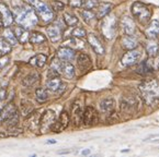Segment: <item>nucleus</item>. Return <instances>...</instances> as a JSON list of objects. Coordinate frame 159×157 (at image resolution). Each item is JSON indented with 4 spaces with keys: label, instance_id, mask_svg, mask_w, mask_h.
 Here are the masks:
<instances>
[{
    "label": "nucleus",
    "instance_id": "1",
    "mask_svg": "<svg viewBox=\"0 0 159 157\" xmlns=\"http://www.w3.org/2000/svg\"><path fill=\"white\" fill-rule=\"evenodd\" d=\"M144 100L149 106L159 104V82L157 80H148L139 85Z\"/></svg>",
    "mask_w": 159,
    "mask_h": 157
},
{
    "label": "nucleus",
    "instance_id": "2",
    "mask_svg": "<svg viewBox=\"0 0 159 157\" xmlns=\"http://www.w3.org/2000/svg\"><path fill=\"white\" fill-rule=\"evenodd\" d=\"M16 22L24 28H32L39 22L38 14L31 7H24L19 13H16Z\"/></svg>",
    "mask_w": 159,
    "mask_h": 157
},
{
    "label": "nucleus",
    "instance_id": "3",
    "mask_svg": "<svg viewBox=\"0 0 159 157\" xmlns=\"http://www.w3.org/2000/svg\"><path fill=\"white\" fill-rule=\"evenodd\" d=\"M31 5L35 12L44 22H51L54 20V11L42 0H31Z\"/></svg>",
    "mask_w": 159,
    "mask_h": 157
},
{
    "label": "nucleus",
    "instance_id": "4",
    "mask_svg": "<svg viewBox=\"0 0 159 157\" xmlns=\"http://www.w3.org/2000/svg\"><path fill=\"white\" fill-rule=\"evenodd\" d=\"M132 13L136 20L142 24L147 23L152 16V11L149 8L145 3L139 2V1H136L132 5Z\"/></svg>",
    "mask_w": 159,
    "mask_h": 157
},
{
    "label": "nucleus",
    "instance_id": "5",
    "mask_svg": "<svg viewBox=\"0 0 159 157\" xmlns=\"http://www.w3.org/2000/svg\"><path fill=\"white\" fill-rule=\"evenodd\" d=\"M103 19L102 23H101V31L102 34L104 35L108 39H112L115 36L117 28L116 19L114 15H105Z\"/></svg>",
    "mask_w": 159,
    "mask_h": 157
},
{
    "label": "nucleus",
    "instance_id": "6",
    "mask_svg": "<svg viewBox=\"0 0 159 157\" xmlns=\"http://www.w3.org/2000/svg\"><path fill=\"white\" fill-rule=\"evenodd\" d=\"M56 121V115L53 110L48 109L46 110L41 117L40 130L42 133H46L48 131H52V127Z\"/></svg>",
    "mask_w": 159,
    "mask_h": 157
},
{
    "label": "nucleus",
    "instance_id": "7",
    "mask_svg": "<svg viewBox=\"0 0 159 157\" xmlns=\"http://www.w3.org/2000/svg\"><path fill=\"white\" fill-rule=\"evenodd\" d=\"M99 121V115L97 110L91 106H87L84 110V118H82V122L86 127H92L97 125Z\"/></svg>",
    "mask_w": 159,
    "mask_h": 157
},
{
    "label": "nucleus",
    "instance_id": "8",
    "mask_svg": "<svg viewBox=\"0 0 159 157\" xmlns=\"http://www.w3.org/2000/svg\"><path fill=\"white\" fill-rule=\"evenodd\" d=\"M121 111L125 116H133L136 111V100L133 97H123L121 100Z\"/></svg>",
    "mask_w": 159,
    "mask_h": 157
},
{
    "label": "nucleus",
    "instance_id": "9",
    "mask_svg": "<svg viewBox=\"0 0 159 157\" xmlns=\"http://www.w3.org/2000/svg\"><path fill=\"white\" fill-rule=\"evenodd\" d=\"M41 117H42V113H40L39 111H32L26 116L25 125L32 132L38 131L40 129Z\"/></svg>",
    "mask_w": 159,
    "mask_h": 157
},
{
    "label": "nucleus",
    "instance_id": "10",
    "mask_svg": "<svg viewBox=\"0 0 159 157\" xmlns=\"http://www.w3.org/2000/svg\"><path fill=\"white\" fill-rule=\"evenodd\" d=\"M68 125H69V115L67 111H61L58 120L55 121V123L52 127V131L55 133H61L68 127Z\"/></svg>",
    "mask_w": 159,
    "mask_h": 157
},
{
    "label": "nucleus",
    "instance_id": "11",
    "mask_svg": "<svg viewBox=\"0 0 159 157\" xmlns=\"http://www.w3.org/2000/svg\"><path fill=\"white\" fill-rule=\"evenodd\" d=\"M0 15H1V19H2V22H3V26L8 28L10 26L14 21V18H13V14H12L11 10L7 7L6 3H0Z\"/></svg>",
    "mask_w": 159,
    "mask_h": 157
},
{
    "label": "nucleus",
    "instance_id": "12",
    "mask_svg": "<svg viewBox=\"0 0 159 157\" xmlns=\"http://www.w3.org/2000/svg\"><path fill=\"white\" fill-rule=\"evenodd\" d=\"M139 58H140V51L132 49V50H129V53H126L123 56V58H122V63H123V66L129 67V66L135 65V63L139 60Z\"/></svg>",
    "mask_w": 159,
    "mask_h": 157
},
{
    "label": "nucleus",
    "instance_id": "13",
    "mask_svg": "<svg viewBox=\"0 0 159 157\" xmlns=\"http://www.w3.org/2000/svg\"><path fill=\"white\" fill-rule=\"evenodd\" d=\"M57 57L59 59H61L63 61H71L75 59L76 57V53L73 48L70 47H61V48L57 50Z\"/></svg>",
    "mask_w": 159,
    "mask_h": 157
},
{
    "label": "nucleus",
    "instance_id": "14",
    "mask_svg": "<svg viewBox=\"0 0 159 157\" xmlns=\"http://www.w3.org/2000/svg\"><path fill=\"white\" fill-rule=\"evenodd\" d=\"M71 118H73V122L75 125H79L82 122L84 110L81 108V105L78 102H76L73 105V108H71Z\"/></svg>",
    "mask_w": 159,
    "mask_h": 157
},
{
    "label": "nucleus",
    "instance_id": "15",
    "mask_svg": "<svg viewBox=\"0 0 159 157\" xmlns=\"http://www.w3.org/2000/svg\"><path fill=\"white\" fill-rule=\"evenodd\" d=\"M88 42H89L90 46L92 47V49L98 55H103L104 53V47H103L102 43H101V40L94 34L88 35Z\"/></svg>",
    "mask_w": 159,
    "mask_h": 157
},
{
    "label": "nucleus",
    "instance_id": "16",
    "mask_svg": "<svg viewBox=\"0 0 159 157\" xmlns=\"http://www.w3.org/2000/svg\"><path fill=\"white\" fill-rule=\"evenodd\" d=\"M77 63H78V67L79 69L81 70V72H86L91 68V59L88 55L84 53H80L77 57Z\"/></svg>",
    "mask_w": 159,
    "mask_h": 157
},
{
    "label": "nucleus",
    "instance_id": "17",
    "mask_svg": "<svg viewBox=\"0 0 159 157\" xmlns=\"http://www.w3.org/2000/svg\"><path fill=\"white\" fill-rule=\"evenodd\" d=\"M121 26L126 35H134V33H135V23L129 16H124L122 19Z\"/></svg>",
    "mask_w": 159,
    "mask_h": 157
},
{
    "label": "nucleus",
    "instance_id": "18",
    "mask_svg": "<svg viewBox=\"0 0 159 157\" xmlns=\"http://www.w3.org/2000/svg\"><path fill=\"white\" fill-rule=\"evenodd\" d=\"M16 108L13 104H8L6 107H3V108L0 110V125H3L6 120H7L12 113L16 112Z\"/></svg>",
    "mask_w": 159,
    "mask_h": 157
},
{
    "label": "nucleus",
    "instance_id": "19",
    "mask_svg": "<svg viewBox=\"0 0 159 157\" xmlns=\"http://www.w3.org/2000/svg\"><path fill=\"white\" fill-rule=\"evenodd\" d=\"M114 109H115V100L113 98H105V100H103L100 103V110L102 112L111 115L114 111Z\"/></svg>",
    "mask_w": 159,
    "mask_h": 157
},
{
    "label": "nucleus",
    "instance_id": "20",
    "mask_svg": "<svg viewBox=\"0 0 159 157\" xmlns=\"http://www.w3.org/2000/svg\"><path fill=\"white\" fill-rule=\"evenodd\" d=\"M159 35V21L158 20H152L148 28H146V36L149 39L156 38Z\"/></svg>",
    "mask_w": 159,
    "mask_h": 157
},
{
    "label": "nucleus",
    "instance_id": "21",
    "mask_svg": "<svg viewBox=\"0 0 159 157\" xmlns=\"http://www.w3.org/2000/svg\"><path fill=\"white\" fill-rule=\"evenodd\" d=\"M47 35H48L49 39H51L53 43H57L61 40V31L58 26H55V25H52L48 26L46 30Z\"/></svg>",
    "mask_w": 159,
    "mask_h": 157
},
{
    "label": "nucleus",
    "instance_id": "22",
    "mask_svg": "<svg viewBox=\"0 0 159 157\" xmlns=\"http://www.w3.org/2000/svg\"><path fill=\"white\" fill-rule=\"evenodd\" d=\"M14 34H16L18 42L21 43V44H25V43L29 40V38H30V34H29L28 30L22 28L21 25L16 26V30H14Z\"/></svg>",
    "mask_w": 159,
    "mask_h": 157
},
{
    "label": "nucleus",
    "instance_id": "23",
    "mask_svg": "<svg viewBox=\"0 0 159 157\" xmlns=\"http://www.w3.org/2000/svg\"><path fill=\"white\" fill-rule=\"evenodd\" d=\"M63 86H64V84L61 83V80L58 76L49 78L48 81L46 82L47 91H51V92H59V88L63 87Z\"/></svg>",
    "mask_w": 159,
    "mask_h": 157
},
{
    "label": "nucleus",
    "instance_id": "24",
    "mask_svg": "<svg viewBox=\"0 0 159 157\" xmlns=\"http://www.w3.org/2000/svg\"><path fill=\"white\" fill-rule=\"evenodd\" d=\"M46 61H47V56L44 55V53H39V55L31 58L29 63L35 68H43L45 66V63H46Z\"/></svg>",
    "mask_w": 159,
    "mask_h": 157
},
{
    "label": "nucleus",
    "instance_id": "25",
    "mask_svg": "<svg viewBox=\"0 0 159 157\" xmlns=\"http://www.w3.org/2000/svg\"><path fill=\"white\" fill-rule=\"evenodd\" d=\"M113 6L111 3H108V2H102L98 6V11H97V18L98 19H102L104 18L105 15H108L110 13L111 9H112Z\"/></svg>",
    "mask_w": 159,
    "mask_h": 157
},
{
    "label": "nucleus",
    "instance_id": "26",
    "mask_svg": "<svg viewBox=\"0 0 159 157\" xmlns=\"http://www.w3.org/2000/svg\"><path fill=\"white\" fill-rule=\"evenodd\" d=\"M122 46L124 47L125 49L132 50V49L136 48V46H137V40L134 38L133 35H126V36L122 38Z\"/></svg>",
    "mask_w": 159,
    "mask_h": 157
},
{
    "label": "nucleus",
    "instance_id": "27",
    "mask_svg": "<svg viewBox=\"0 0 159 157\" xmlns=\"http://www.w3.org/2000/svg\"><path fill=\"white\" fill-rule=\"evenodd\" d=\"M39 78H40V75H39L36 72H32V73L28 74V75L22 80V85L25 86V87H30V86L34 85V84L39 81Z\"/></svg>",
    "mask_w": 159,
    "mask_h": 157
},
{
    "label": "nucleus",
    "instance_id": "28",
    "mask_svg": "<svg viewBox=\"0 0 159 157\" xmlns=\"http://www.w3.org/2000/svg\"><path fill=\"white\" fill-rule=\"evenodd\" d=\"M61 73L64 74V76H65L66 78L71 80V78H75V74H76L75 67L69 62H64L63 69H61Z\"/></svg>",
    "mask_w": 159,
    "mask_h": 157
},
{
    "label": "nucleus",
    "instance_id": "29",
    "mask_svg": "<svg viewBox=\"0 0 159 157\" xmlns=\"http://www.w3.org/2000/svg\"><path fill=\"white\" fill-rule=\"evenodd\" d=\"M29 42H30L31 44L40 45V44H42V43L46 42V36L43 35L42 33H40V32H33L32 34L30 35Z\"/></svg>",
    "mask_w": 159,
    "mask_h": 157
},
{
    "label": "nucleus",
    "instance_id": "30",
    "mask_svg": "<svg viewBox=\"0 0 159 157\" xmlns=\"http://www.w3.org/2000/svg\"><path fill=\"white\" fill-rule=\"evenodd\" d=\"M145 66L148 71H154L159 69V57L158 56H150V58L145 62Z\"/></svg>",
    "mask_w": 159,
    "mask_h": 157
},
{
    "label": "nucleus",
    "instance_id": "31",
    "mask_svg": "<svg viewBox=\"0 0 159 157\" xmlns=\"http://www.w3.org/2000/svg\"><path fill=\"white\" fill-rule=\"evenodd\" d=\"M48 92H47V88L39 87L35 91V100H38L39 103H45L48 100Z\"/></svg>",
    "mask_w": 159,
    "mask_h": 157
},
{
    "label": "nucleus",
    "instance_id": "32",
    "mask_svg": "<svg viewBox=\"0 0 159 157\" xmlns=\"http://www.w3.org/2000/svg\"><path fill=\"white\" fill-rule=\"evenodd\" d=\"M23 133V130L19 129V128L11 127L7 130V131L0 132V138H9V136H18L20 134Z\"/></svg>",
    "mask_w": 159,
    "mask_h": 157
},
{
    "label": "nucleus",
    "instance_id": "33",
    "mask_svg": "<svg viewBox=\"0 0 159 157\" xmlns=\"http://www.w3.org/2000/svg\"><path fill=\"white\" fill-rule=\"evenodd\" d=\"M12 50V45L8 42L5 37L0 38V53L2 55H8L9 53H11Z\"/></svg>",
    "mask_w": 159,
    "mask_h": 157
},
{
    "label": "nucleus",
    "instance_id": "34",
    "mask_svg": "<svg viewBox=\"0 0 159 157\" xmlns=\"http://www.w3.org/2000/svg\"><path fill=\"white\" fill-rule=\"evenodd\" d=\"M81 16L84 19V21L88 24L93 23V21L97 19V15L91 11V10L84 9V11H81Z\"/></svg>",
    "mask_w": 159,
    "mask_h": 157
},
{
    "label": "nucleus",
    "instance_id": "35",
    "mask_svg": "<svg viewBox=\"0 0 159 157\" xmlns=\"http://www.w3.org/2000/svg\"><path fill=\"white\" fill-rule=\"evenodd\" d=\"M3 37L7 39L8 42H9L12 46H14V45L18 44V39H16V34H14V32H12L9 28H6L5 32H3Z\"/></svg>",
    "mask_w": 159,
    "mask_h": 157
},
{
    "label": "nucleus",
    "instance_id": "36",
    "mask_svg": "<svg viewBox=\"0 0 159 157\" xmlns=\"http://www.w3.org/2000/svg\"><path fill=\"white\" fill-rule=\"evenodd\" d=\"M18 122H19V112H18V110H16V112L12 113L7 120H6V122L3 123V125H6V127H8V128L16 127V125H18Z\"/></svg>",
    "mask_w": 159,
    "mask_h": 157
},
{
    "label": "nucleus",
    "instance_id": "37",
    "mask_svg": "<svg viewBox=\"0 0 159 157\" xmlns=\"http://www.w3.org/2000/svg\"><path fill=\"white\" fill-rule=\"evenodd\" d=\"M146 50H147L148 55L150 56H156L157 53H158L159 51V46L158 44H157L155 40H152V39H150L149 42H148L147 46H146Z\"/></svg>",
    "mask_w": 159,
    "mask_h": 157
},
{
    "label": "nucleus",
    "instance_id": "38",
    "mask_svg": "<svg viewBox=\"0 0 159 157\" xmlns=\"http://www.w3.org/2000/svg\"><path fill=\"white\" fill-rule=\"evenodd\" d=\"M64 21H65L66 25L76 26L78 24V18L71 13H65L64 14Z\"/></svg>",
    "mask_w": 159,
    "mask_h": 157
},
{
    "label": "nucleus",
    "instance_id": "39",
    "mask_svg": "<svg viewBox=\"0 0 159 157\" xmlns=\"http://www.w3.org/2000/svg\"><path fill=\"white\" fill-rule=\"evenodd\" d=\"M81 38H78V37H74V38L69 39V40H67V43L66 44L68 45V47H73V48H77V49H81L84 47V42H81L80 40Z\"/></svg>",
    "mask_w": 159,
    "mask_h": 157
},
{
    "label": "nucleus",
    "instance_id": "40",
    "mask_svg": "<svg viewBox=\"0 0 159 157\" xmlns=\"http://www.w3.org/2000/svg\"><path fill=\"white\" fill-rule=\"evenodd\" d=\"M63 66H64V62L61 61V59H59V58H55V59H53L51 62V68L53 70H55V71H57L58 73H61Z\"/></svg>",
    "mask_w": 159,
    "mask_h": 157
},
{
    "label": "nucleus",
    "instance_id": "41",
    "mask_svg": "<svg viewBox=\"0 0 159 157\" xmlns=\"http://www.w3.org/2000/svg\"><path fill=\"white\" fill-rule=\"evenodd\" d=\"M20 108H21V112L23 116H28L30 112H32L33 110V107L31 105V103L26 102V100H22L21 102V105H20Z\"/></svg>",
    "mask_w": 159,
    "mask_h": 157
},
{
    "label": "nucleus",
    "instance_id": "42",
    "mask_svg": "<svg viewBox=\"0 0 159 157\" xmlns=\"http://www.w3.org/2000/svg\"><path fill=\"white\" fill-rule=\"evenodd\" d=\"M98 1L99 0H84L82 7H84V9L91 10V9H93V8L98 7Z\"/></svg>",
    "mask_w": 159,
    "mask_h": 157
},
{
    "label": "nucleus",
    "instance_id": "43",
    "mask_svg": "<svg viewBox=\"0 0 159 157\" xmlns=\"http://www.w3.org/2000/svg\"><path fill=\"white\" fill-rule=\"evenodd\" d=\"M87 35V32L84 28H76L75 30L73 31V36L74 37H78V38H84L86 37Z\"/></svg>",
    "mask_w": 159,
    "mask_h": 157
},
{
    "label": "nucleus",
    "instance_id": "44",
    "mask_svg": "<svg viewBox=\"0 0 159 157\" xmlns=\"http://www.w3.org/2000/svg\"><path fill=\"white\" fill-rule=\"evenodd\" d=\"M52 7H53V9H54L55 11H61V10L65 8V6H64V3L61 2V1H54V2L52 3Z\"/></svg>",
    "mask_w": 159,
    "mask_h": 157
},
{
    "label": "nucleus",
    "instance_id": "45",
    "mask_svg": "<svg viewBox=\"0 0 159 157\" xmlns=\"http://www.w3.org/2000/svg\"><path fill=\"white\" fill-rule=\"evenodd\" d=\"M68 2H69L70 7L80 8V7H82V2H84V0H68Z\"/></svg>",
    "mask_w": 159,
    "mask_h": 157
},
{
    "label": "nucleus",
    "instance_id": "46",
    "mask_svg": "<svg viewBox=\"0 0 159 157\" xmlns=\"http://www.w3.org/2000/svg\"><path fill=\"white\" fill-rule=\"evenodd\" d=\"M8 62H9V57H8L7 55L0 57V70L3 69V68L8 65Z\"/></svg>",
    "mask_w": 159,
    "mask_h": 157
},
{
    "label": "nucleus",
    "instance_id": "47",
    "mask_svg": "<svg viewBox=\"0 0 159 157\" xmlns=\"http://www.w3.org/2000/svg\"><path fill=\"white\" fill-rule=\"evenodd\" d=\"M159 141V134H152V135L147 136L145 140H144V142H158Z\"/></svg>",
    "mask_w": 159,
    "mask_h": 157
},
{
    "label": "nucleus",
    "instance_id": "48",
    "mask_svg": "<svg viewBox=\"0 0 159 157\" xmlns=\"http://www.w3.org/2000/svg\"><path fill=\"white\" fill-rule=\"evenodd\" d=\"M58 72L57 71H55V70H53L52 68H49V70H48V72H47V75H48V78H55V76H57L58 75Z\"/></svg>",
    "mask_w": 159,
    "mask_h": 157
},
{
    "label": "nucleus",
    "instance_id": "49",
    "mask_svg": "<svg viewBox=\"0 0 159 157\" xmlns=\"http://www.w3.org/2000/svg\"><path fill=\"white\" fill-rule=\"evenodd\" d=\"M6 96H7V91H6L5 88L0 87V102H2L6 98Z\"/></svg>",
    "mask_w": 159,
    "mask_h": 157
},
{
    "label": "nucleus",
    "instance_id": "50",
    "mask_svg": "<svg viewBox=\"0 0 159 157\" xmlns=\"http://www.w3.org/2000/svg\"><path fill=\"white\" fill-rule=\"evenodd\" d=\"M90 153H91V151H90V150H84V151H81V155H84V156H86V155H89Z\"/></svg>",
    "mask_w": 159,
    "mask_h": 157
},
{
    "label": "nucleus",
    "instance_id": "51",
    "mask_svg": "<svg viewBox=\"0 0 159 157\" xmlns=\"http://www.w3.org/2000/svg\"><path fill=\"white\" fill-rule=\"evenodd\" d=\"M47 143H48V144H53V143H56V141H54V140H51V141H47Z\"/></svg>",
    "mask_w": 159,
    "mask_h": 157
},
{
    "label": "nucleus",
    "instance_id": "52",
    "mask_svg": "<svg viewBox=\"0 0 159 157\" xmlns=\"http://www.w3.org/2000/svg\"><path fill=\"white\" fill-rule=\"evenodd\" d=\"M3 25V22H2V19H1V15H0V28Z\"/></svg>",
    "mask_w": 159,
    "mask_h": 157
}]
</instances>
